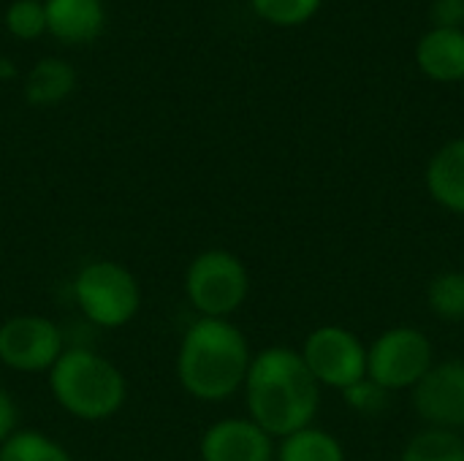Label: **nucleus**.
<instances>
[{
    "label": "nucleus",
    "instance_id": "1",
    "mask_svg": "<svg viewBox=\"0 0 464 461\" xmlns=\"http://www.w3.org/2000/svg\"><path fill=\"white\" fill-rule=\"evenodd\" d=\"M242 391L250 421L280 440L313 427L321 408V386L304 367L302 353L285 345L253 356Z\"/></svg>",
    "mask_w": 464,
    "mask_h": 461
},
{
    "label": "nucleus",
    "instance_id": "2",
    "mask_svg": "<svg viewBox=\"0 0 464 461\" xmlns=\"http://www.w3.org/2000/svg\"><path fill=\"white\" fill-rule=\"evenodd\" d=\"M250 361V342L237 323L198 318L179 342L177 378L193 399L226 402L245 386Z\"/></svg>",
    "mask_w": 464,
    "mask_h": 461
},
{
    "label": "nucleus",
    "instance_id": "3",
    "mask_svg": "<svg viewBox=\"0 0 464 461\" xmlns=\"http://www.w3.org/2000/svg\"><path fill=\"white\" fill-rule=\"evenodd\" d=\"M46 375L54 402L68 416L87 424L109 421L128 399L122 370L87 348H65Z\"/></svg>",
    "mask_w": 464,
    "mask_h": 461
},
{
    "label": "nucleus",
    "instance_id": "4",
    "mask_svg": "<svg viewBox=\"0 0 464 461\" xmlns=\"http://www.w3.org/2000/svg\"><path fill=\"white\" fill-rule=\"evenodd\" d=\"M73 299L82 315L101 329L128 326L141 307L136 274L117 261H90L76 272Z\"/></svg>",
    "mask_w": 464,
    "mask_h": 461
},
{
    "label": "nucleus",
    "instance_id": "5",
    "mask_svg": "<svg viewBox=\"0 0 464 461\" xmlns=\"http://www.w3.org/2000/svg\"><path fill=\"white\" fill-rule=\"evenodd\" d=\"M250 293V272L231 250H204L185 272V296L198 318L228 321Z\"/></svg>",
    "mask_w": 464,
    "mask_h": 461
},
{
    "label": "nucleus",
    "instance_id": "6",
    "mask_svg": "<svg viewBox=\"0 0 464 461\" xmlns=\"http://www.w3.org/2000/svg\"><path fill=\"white\" fill-rule=\"evenodd\" d=\"M432 364V340L416 326H392L367 348V378L389 394L413 391Z\"/></svg>",
    "mask_w": 464,
    "mask_h": 461
},
{
    "label": "nucleus",
    "instance_id": "7",
    "mask_svg": "<svg viewBox=\"0 0 464 461\" xmlns=\"http://www.w3.org/2000/svg\"><path fill=\"white\" fill-rule=\"evenodd\" d=\"M299 353L321 389L345 391L367 378V345L345 326L313 329Z\"/></svg>",
    "mask_w": 464,
    "mask_h": 461
},
{
    "label": "nucleus",
    "instance_id": "8",
    "mask_svg": "<svg viewBox=\"0 0 464 461\" xmlns=\"http://www.w3.org/2000/svg\"><path fill=\"white\" fill-rule=\"evenodd\" d=\"M63 351V331L52 318L14 315L0 323V364L14 372H49Z\"/></svg>",
    "mask_w": 464,
    "mask_h": 461
},
{
    "label": "nucleus",
    "instance_id": "9",
    "mask_svg": "<svg viewBox=\"0 0 464 461\" xmlns=\"http://www.w3.org/2000/svg\"><path fill=\"white\" fill-rule=\"evenodd\" d=\"M411 394L416 416L430 429H464V361L451 359L432 364Z\"/></svg>",
    "mask_w": 464,
    "mask_h": 461
},
{
    "label": "nucleus",
    "instance_id": "10",
    "mask_svg": "<svg viewBox=\"0 0 464 461\" xmlns=\"http://www.w3.org/2000/svg\"><path fill=\"white\" fill-rule=\"evenodd\" d=\"M198 456L201 461H275V437L250 418H223L201 435Z\"/></svg>",
    "mask_w": 464,
    "mask_h": 461
},
{
    "label": "nucleus",
    "instance_id": "11",
    "mask_svg": "<svg viewBox=\"0 0 464 461\" xmlns=\"http://www.w3.org/2000/svg\"><path fill=\"white\" fill-rule=\"evenodd\" d=\"M416 62L432 82L454 84L464 79V30L432 27L416 46Z\"/></svg>",
    "mask_w": 464,
    "mask_h": 461
},
{
    "label": "nucleus",
    "instance_id": "12",
    "mask_svg": "<svg viewBox=\"0 0 464 461\" xmlns=\"http://www.w3.org/2000/svg\"><path fill=\"white\" fill-rule=\"evenodd\" d=\"M424 182L438 206L464 217V136L443 144L432 155Z\"/></svg>",
    "mask_w": 464,
    "mask_h": 461
},
{
    "label": "nucleus",
    "instance_id": "13",
    "mask_svg": "<svg viewBox=\"0 0 464 461\" xmlns=\"http://www.w3.org/2000/svg\"><path fill=\"white\" fill-rule=\"evenodd\" d=\"M46 30L65 43H87L103 27V3L101 0H44Z\"/></svg>",
    "mask_w": 464,
    "mask_h": 461
},
{
    "label": "nucleus",
    "instance_id": "14",
    "mask_svg": "<svg viewBox=\"0 0 464 461\" xmlns=\"http://www.w3.org/2000/svg\"><path fill=\"white\" fill-rule=\"evenodd\" d=\"M76 87V73L65 60H41L24 79V95L33 106H54Z\"/></svg>",
    "mask_w": 464,
    "mask_h": 461
},
{
    "label": "nucleus",
    "instance_id": "15",
    "mask_svg": "<svg viewBox=\"0 0 464 461\" xmlns=\"http://www.w3.org/2000/svg\"><path fill=\"white\" fill-rule=\"evenodd\" d=\"M275 461H345V448L332 432L304 427L280 440Z\"/></svg>",
    "mask_w": 464,
    "mask_h": 461
},
{
    "label": "nucleus",
    "instance_id": "16",
    "mask_svg": "<svg viewBox=\"0 0 464 461\" xmlns=\"http://www.w3.org/2000/svg\"><path fill=\"white\" fill-rule=\"evenodd\" d=\"M0 461H73L71 454L38 429H16L3 446Z\"/></svg>",
    "mask_w": 464,
    "mask_h": 461
},
{
    "label": "nucleus",
    "instance_id": "17",
    "mask_svg": "<svg viewBox=\"0 0 464 461\" xmlns=\"http://www.w3.org/2000/svg\"><path fill=\"white\" fill-rule=\"evenodd\" d=\"M400 461H464V440L459 432L427 427L408 440Z\"/></svg>",
    "mask_w": 464,
    "mask_h": 461
},
{
    "label": "nucleus",
    "instance_id": "18",
    "mask_svg": "<svg viewBox=\"0 0 464 461\" xmlns=\"http://www.w3.org/2000/svg\"><path fill=\"white\" fill-rule=\"evenodd\" d=\"M430 312L446 323L464 321V272H440L427 285Z\"/></svg>",
    "mask_w": 464,
    "mask_h": 461
},
{
    "label": "nucleus",
    "instance_id": "19",
    "mask_svg": "<svg viewBox=\"0 0 464 461\" xmlns=\"http://www.w3.org/2000/svg\"><path fill=\"white\" fill-rule=\"evenodd\" d=\"M253 11L280 27H294L307 22L310 16H315V11L321 8V0H250Z\"/></svg>",
    "mask_w": 464,
    "mask_h": 461
},
{
    "label": "nucleus",
    "instance_id": "20",
    "mask_svg": "<svg viewBox=\"0 0 464 461\" xmlns=\"http://www.w3.org/2000/svg\"><path fill=\"white\" fill-rule=\"evenodd\" d=\"M5 27L24 41L38 38L46 30V8L44 0H14L5 11Z\"/></svg>",
    "mask_w": 464,
    "mask_h": 461
},
{
    "label": "nucleus",
    "instance_id": "21",
    "mask_svg": "<svg viewBox=\"0 0 464 461\" xmlns=\"http://www.w3.org/2000/svg\"><path fill=\"white\" fill-rule=\"evenodd\" d=\"M343 394V402L356 413V416H364V418H372V416H381L389 402H392V394L386 389H381L375 380L370 378H362L359 383L348 386Z\"/></svg>",
    "mask_w": 464,
    "mask_h": 461
},
{
    "label": "nucleus",
    "instance_id": "22",
    "mask_svg": "<svg viewBox=\"0 0 464 461\" xmlns=\"http://www.w3.org/2000/svg\"><path fill=\"white\" fill-rule=\"evenodd\" d=\"M432 22H435V27H457V30H462L464 0H435Z\"/></svg>",
    "mask_w": 464,
    "mask_h": 461
},
{
    "label": "nucleus",
    "instance_id": "23",
    "mask_svg": "<svg viewBox=\"0 0 464 461\" xmlns=\"http://www.w3.org/2000/svg\"><path fill=\"white\" fill-rule=\"evenodd\" d=\"M19 429V408L14 397L0 386V446Z\"/></svg>",
    "mask_w": 464,
    "mask_h": 461
},
{
    "label": "nucleus",
    "instance_id": "24",
    "mask_svg": "<svg viewBox=\"0 0 464 461\" xmlns=\"http://www.w3.org/2000/svg\"><path fill=\"white\" fill-rule=\"evenodd\" d=\"M14 73H16L14 62H8L5 57H0V79H11Z\"/></svg>",
    "mask_w": 464,
    "mask_h": 461
}]
</instances>
